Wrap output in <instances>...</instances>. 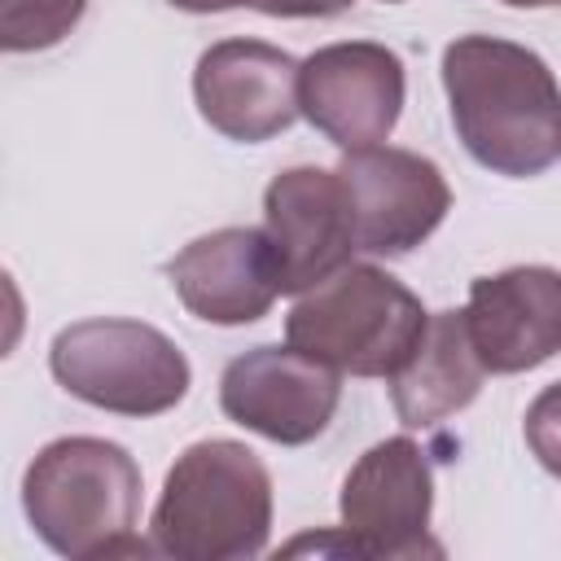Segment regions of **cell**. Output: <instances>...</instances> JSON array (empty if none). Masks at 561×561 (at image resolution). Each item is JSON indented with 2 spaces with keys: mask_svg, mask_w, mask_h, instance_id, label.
I'll return each mask as SVG.
<instances>
[{
  "mask_svg": "<svg viewBox=\"0 0 561 561\" xmlns=\"http://www.w3.org/2000/svg\"><path fill=\"white\" fill-rule=\"evenodd\" d=\"M443 88L460 145L478 167L526 180L561 153V88L548 61L500 35H460L443 48Z\"/></svg>",
  "mask_w": 561,
  "mask_h": 561,
  "instance_id": "6da1fadb",
  "label": "cell"
},
{
  "mask_svg": "<svg viewBox=\"0 0 561 561\" xmlns=\"http://www.w3.org/2000/svg\"><path fill=\"white\" fill-rule=\"evenodd\" d=\"M22 508L31 530L61 557L153 552L136 539L140 465L123 443L70 434L35 451L22 473Z\"/></svg>",
  "mask_w": 561,
  "mask_h": 561,
  "instance_id": "7a4b0ae2",
  "label": "cell"
},
{
  "mask_svg": "<svg viewBox=\"0 0 561 561\" xmlns=\"http://www.w3.org/2000/svg\"><path fill=\"white\" fill-rule=\"evenodd\" d=\"M272 535V473L237 438H202L175 456L149 517V543L175 561H245Z\"/></svg>",
  "mask_w": 561,
  "mask_h": 561,
  "instance_id": "3957f363",
  "label": "cell"
},
{
  "mask_svg": "<svg viewBox=\"0 0 561 561\" xmlns=\"http://www.w3.org/2000/svg\"><path fill=\"white\" fill-rule=\"evenodd\" d=\"M425 324L430 311L403 280L373 263H346L294 302L285 342L351 377H394Z\"/></svg>",
  "mask_w": 561,
  "mask_h": 561,
  "instance_id": "277c9868",
  "label": "cell"
},
{
  "mask_svg": "<svg viewBox=\"0 0 561 561\" xmlns=\"http://www.w3.org/2000/svg\"><path fill=\"white\" fill-rule=\"evenodd\" d=\"M48 368L66 394L118 416L171 412L193 381L184 351L162 329L114 316L61 329L48 346Z\"/></svg>",
  "mask_w": 561,
  "mask_h": 561,
  "instance_id": "5b68a950",
  "label": "cell"
},
{
  "mask_svg": "<svg viewBox=\"0 0 561 561\" xmlns=\"http://www.w3.org/2000/svg\"><path fill=\"white\" fill-rule=\"evenodd\" d=\"M342 552L351 557H438L430 539L434 513V473L425 447L408 434L373 443L342 482Z\"/></svg>",
  "mask_w": 561,
  "mask_h": 561,
  "instance_id": "8992f818",
  "label": "cell"
},
{
  "mask_svg": "<svg viewBox=\"0 0 561 561\" xmlns=\"http://www.w3.org/2000/svg\"><path fill=\"white\" fill-rule=\"evenodd\" d=\"M408 75L394 48L373 39H342L316 48L298 70L302 118L342 153L386 145L403 114Z\"/></svg>",
  "mask_w": 561,
  "mask_h": 561,
  "instance_id": "52a82bcc",
  "label": "cell"
},
{
  "mask_svg": "<svg viewBox=\"0 0 561 561\" xmlns=\"http://www.w3.org/2000/svg\"><path fill=\"white\" fill-rule=\"evenodd\" d=\"M342 373L302 355L298 346H254L219 377V408L228 421L280 443L302 447L320 438L337 412Z\"/></svg>",
  "mask_w": 561,
  "mask_h": 561,
  "instance_id": "ba28073f",
  "label": "cell"
},
{
  "mask_svg": "<svg viewBox=\"0 0 561 561\" xmlns=\"http://www.w3.org/2000/svg\"><path fill=\"white\" fill-rule=\"evenodd\" d=\"M337 175L351 197V219H355V241L368 254L399 259L416 250L451 210V188L438 171V162L394 149V145H373L355 149L337 162Z\"/></svg>",
  "mask_w": 561,
  "mask_h": 561,
  "instance_id": "9c48e42d",
  "label": "cell"
},
{
  "mask_svg": "<svg viewBox=\"0 0 561 561\" xmlns=\"http://www.w3.org/2000/svg\"><path fill=\"white\" fill-rule=\"evenodd\" d=\"M263 232L280 263V294H307L359 250L346 184L324 167H289L263 193Z\"/></svg>",
  "mask_w": 561,
  "mask_h": 561,
  "instance_id": "30bf717a",
  "label": "cell"
},
{
  "mask_svg": "<svg viewBox=\"0 0 561 561\" xmlns=\"http://www.w3.org/2000/svg\"><path fill=\"white\" fill-rule=\"evenodd\" d=\"M298 70L302 61H294L276 44L219 39L197 57V70H193L197 114L228 140L263 145L302 114Z\"/></svg>",
  "mask_w": 561,
  "mask_h": 561,
  "instance_id": "8fae6325",
  "label": "cell"
},
{
  "mask_svg": "<svg viewBox=\"0 0 561 561\" xmlns=\"http://www.w3.org/2000/svg\"><path fill=\"white\" fill-rule=\"evenodd\" d=\"M469 342L486 373H530L561 351V272L543 263L478 276L465 302Z\"/></svg>",
  "mask_w": 561,
  "mask_h": 561,
  "instance_id": "7c38bea8",
  "label": "cell"
},
{
  "mask_svg": "<svg viewBox=\"0 0 561 561\" xmlns=\"http://www.w3.org/2000/svg\"><path fill=\"white\" fill-rule=\"evenodd\" d=\"M175 298L206 324H254L280 294V263L263 228H215L167 263Z\"/></svg>",
  "mask_w": 561,
  "mask_h": 561,
  "instance_id": "4fadbf2b",
  "label": "cell"
},
{
  "mask_svg": "<svg viewBox=\"0 0 561 561\" xmlns=\"http://www.w3.org/2000/svg\"><path fill=\"white\" fill-rule=\"evenodd\" d=\"M482 377L486 368L469 342L465 311H438L430 316L408 364L390 377V403L408 430H430L469 408L482 390Z\"/></svg>",
  "mask_w": 561,
  "mask_h": 561,
  "instance_id": "5bb4252c",
  "label": "cell"
},
{
  "mask_svg": "<svg viewBox=\"0 0 561 561\" xmlns=\"http://www.w3.org/2000/svg\"><path fill=\"white\" fill-rule=\"evenodd\" d=\"M88 0H0V44L4 53H39L61 44Z\"/></svg>",
  "mask_w": 561,
  "mask_h": 561,
  "instance_id": "9a60e30c",
  "label": "cell"
},
{
  "mask_svg": "<svg viewBox=\"0 0 561 561\" xmlns=\"http://www.w3.org/2000/svg\"><path fill=\"white\" fill-rule=\"evenodd\" d=\"M526 447H530V456L548 469V473H557L561 478V381H552V386H543L539 394H535V403L526 408Z\"/></svg>",
  "mask_w": 561,
  "mask_h": 561,
  "instance_id": "2e32d148",
  "label": "cell"
},
{
  "mask_svg": "<svg viewBox=\"0 0 561 561\" xmlns=\"http://www.w3.org/2000/svg\"><path fill=\"white\" fill-rule=\"evenodd\" d=\"M254 9L267 18H337L351 9V0H259Z\"/></svg>",
  "mask_w": 561,
  "mask_h": 561,
  "instance_id": "e0dca14e",
  "label": "cell"
},
{
  "mask_svg": "<svg viewBox=\"0 0 561 561\" xmlns=\"http://www.w3.org/2000/svg\"><path fill=\"white\" fill-rule=\"evenodd\" d=\"M184 13H224V9H254L259 0H167Z\"/></svg>",
  "mask_w": 561,
  "mask_h": 561,
  "instance_id": "ac0fdd59",
  "label": "cell"
},
{
  "mask_svg": "<svg viewBox=\"0 0 561 561\" xmlns=\"http://www.w3.org/2000/svg\"><path fill=\"white\" fill-rule=\"evenodd\" d=\"M500 4H513V9H552L561 0H500Z\"/></svg>",
  "mask_w": 561,
  "mask_h": 561,
  "instance_id": "d6986e66",
  "label": "cell"
},
{
  "mask_svg": "<svg viewBox=\"0 0 561 561\" xmlns=\"http://www.w3.org/2000/svg\"><path fill=\"white\" fill-rule=\"evenodd\" d=\"M386 4H399V0H386Z\"/></svg>",
  "mask_w": 561,
  "mask_h": 561,
  "instance_id": "ffe728a7",
  "label": "cell"
}]
</instances>
